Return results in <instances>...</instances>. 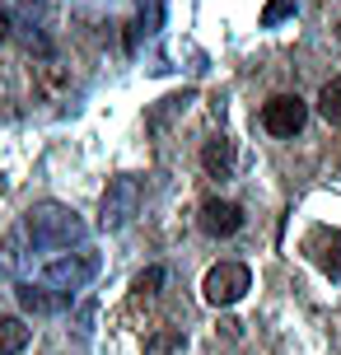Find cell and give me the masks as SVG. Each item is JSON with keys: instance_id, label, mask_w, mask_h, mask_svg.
<instances>
[{"instance_id": "obj_10", "label": "cell", "mask_w": 341, "mask_h": 355, "mask_svg": "<svg viewBox=\"0 0 341 355\" xmlns=\"http://www.w3.org/2000/svg\"><path fill=\"white\" fill-rule=\"evenodd\" d=\"M173 351H182V332H173V327H164L145 341V355H173Z\"/></svg>"}, {"instance_id": "obj_14", "label": "cell", "mask_w": 341, "mask_h": 355, "mask_svg": "<svg viewBox=\"0 0 341 355\" xmlns=\"http://www.w3.org/2000/svg\"><path fill=\"white\" fill-rule=\"evenodd\" d=\"M159 285H164V266H150V271L136 276V290H141V295H155Z\"/></svg>"}, {"instance_id": "obj_6", "label": "cell", "mask_w": 341, "mask_h": 355, "mask_svg": "<svg viewBox=\"0 0 341 355\" xmlns=\"http://www.w3.org/2000/svg\"><path fill=\"white\" fill-rule=\"evenodd\" d=\"M19 304H24L28 313H61V309L71 304V290H56V285H33V281H24V285H19Z\"/></svg>"}, {"instance_id": "obj_7", "label": "cell", "mask_w": 341, "mask_h": 355, "mask_svg": "<svg viewBox=\"0 0 341 355\" xmlns=\"http://www.w3.org/2000/svg\"><path fill=\"white\" fill-rule=\"evenodd\" d=\"M201 168H206L211 178H229L234 173V141L211 136V141L201 145Z\"/></svg>"}, {"instance_id": "obj_2", "label": "cell", "mask_w": 341, "mask_h": 355, "mask_svg": "<svg viewBox=\"0 0 341 355\" xmlns=\"http://www.w3.org/2000/svg\"><path fill=\"white\" fill-rule=\"evenodd\" d=\"M206 304H216V309H229V304H238L243 295L252 290V271L243 262H220L206 271Z\"/></svg>"}, {"instance_id": "obj_12", "label": "cell", "mask_w": 341, "mask_h": 355, "mask_svg": "<svg viewBox=\"0 0 341 355\" xmlns=\"http://www.w3.org/2000/svg\"><path fill=\"white\" fill-rule=\"evenodd\" d=\"M164 19V0H141V24L136 28H145V33H155Z\"/></svg>"}, {"instance_id": "obj_8", "label": "cell", "mask_w": 341, "mask_h": 355, "mask_svg": "<svg viewBox=\"0 0 341 355\" xmlns=\"http://www.w3.org/2000/svg\"><path fill=\"white\" fill-rule=\"evenodd\" d=\"M28 346V327L19 318H0V355H19Z\"/></svg>"}, {"instance_id": "obj_11", "label": "cell", "mask_w": 341, "mask_h": 355, "mask_svg": "<svg viewBox=\"0 0 341 355\" xmlns=\"http://www.w3.org/2000/svg\"><path fill=\"white\" fill-rule=\"evenodd\" d=\"M281 19H295V0H267V10H262V24L276 28Z\"/></svg>"}, {"instance_id": "obj_15", "label": "cell", "mask_w": 341, "mask_h": 355, "mask_svg": "<svg viewBox=\"0 0 341 355\" xmlns=\"http://www.w3.org/2000/svg\"><path fill=\"white\" fill-rule=\"evenodd\" d=\"M5 37H10V15L0 10V42H5Z\"/></svg>"}, {"instance_id": "obj_3", "label": "cell", "mask_w": 341, "mask_h": 355, "mask_svg": "<svg viewBox=\"0 0 341 355\" xmlns=\"http://www.w3.org/2000/svg\"><path fill=\"white\" fill-rule=\"evenodd\" d=\"M304 122H308V103L299 94H276L262 103V126L271 136H295V131H304Z\"/></svg>"}, {"instance_id": "obj_5", "label": "cell", "mask_w": 341, "mask_h": 355, "mask_svg": "<svg viewBox=\"0 0 341 355\" xmlns=\"http://www.w3.org/2000/svg\"><path fill=\"white\" fill-rule=\"evenodd\" d=\"M238 225H243V211L234 201H206L201 206V230L211 239H229V234H238Z\"/></svg>"}, {"instance_id": "obj_13", "label": "cell", "mask_w": 341, "mask_h": 355, "mask_svg": "<svg viewBox=\"0 0 341 355\" xmlns=\"http://www.w3.org/2000/svg\"><path fill=\"white\" fill-rule=\"evenodd\" d=\"M323 271L332 276V281H341V234H332V243H327V252H323Z\"/></svg>"}, {"instance_id": "obj_9", "label": "cell", "mask_w": 341, "mask_h": 355, "mask_svg": "<svg viewBox=\"0 0 341 355\" xmlns=\"http://www.w3.org/2000/svg\"><path fill=\"white\" fill-rule=\"evenodd\" d=\"M318 112H323L332 126H341V80L323 85V94H318Z\"/></svg>"}, {"instance_id": "obj_1", "label": "cell", "mask_w": 341, "mask_h": 355, "mask_svg": "<svg viewBox=\"0 0 341 355\" xmlns=\"http://www.w3.org/2000/svg\"><path fill=\"white\" fill-rule=\"evenodd\" d=\"M80 234H85V225L75 220V211H66V206H37V211L24 215L15 239H28L33 248H71Z\"/></svg>"}, {"instance_id": "obj_16", "label": "cell", "mask_w": 341, "mask_h": 355, "mask_svg": "<svg viewBox=\"0 0 341 355\" xmlns=\"http://www.w3.org/2000/svg\"><path fill=\"white\" fill-rule=\"evenodd\" d=\"M337 37H341V24H337Z\"/></svg>"}, {"instance_id": "obj_4", "label": "cell", "mask_w": 341, "mask_h": 355, "mask_svg": "<svg viewBox=\"0 0 341 355\" xmlns=\"http://www.w3.org/2000/svg\"><path fill=\"white\" fill-rule=\"evenodd\" d=\"M136 206H141V182L136 178H117L108 187V196H103V230H122L136 215Z\"/></svg>"}]
</instances>
